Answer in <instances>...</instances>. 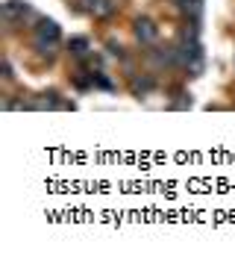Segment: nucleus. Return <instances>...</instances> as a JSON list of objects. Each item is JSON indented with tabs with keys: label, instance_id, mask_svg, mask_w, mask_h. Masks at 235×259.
Segmentation results:
<instances>
[{
	"label": "nucleus",
	"instance_id": "f257e3e1",
	"mask_svg": "<svg viewBox=\"0 0 235 259\" xmlns=\"http://www.w3.org/2000/svg\"><path fill=\"white\" fill-rule=\"evenodd\" d=\"M156 35H159V30H156V24H153L150 18L135 21V38H138L141 45H153V41H156Z\"/></svg>",
	"mask_w": 235,
	"mask_h": 259
},
{
	"label": "nucleus",
	"instance_id": "f03ea898",
	"mask_svg": "<svg viewBox=\"0 0 235 259\" xmlns=\"http://www.w3.org/2000/svg\"><path fill=\"white\" fill-rule=\"evenodd\" d=\"M27 15H32V9L27 3H21V0L3 3V18H6V21H18V18H27Z\"/></svg>",
	"mask_w": 235,
	"mask_h": 259
},
{
	"label": "nucleus",
	"instance_id": "7ed1b4c3",
	"mask_svg": "<svg viewBox=\"0 0 235 259\" xmlns=\"http://www.w3.org/2000/svg\"><path fill=\"white\" fill-rule=\"evenodd\" d=\"M35 38H41V41H53V45H59V27H56L53 21H38V27H35Z\"/></svg>",
	"mask_w": 235,
	"mask_h": 259
},
{
	"label": "nucleus",
	"instance_id": "20e7f679",
	"mask_svg": "<svg viewBox=\"0 0 235 259\" xmlns=\"http://www.w3.org/2000/svg\"><path fill=\"white\" fill-rule=\"evenodd\" d=\"M71 53H74L77 59H82V56L88 53V41H85V38H71Z\"/></svg>",
	"mask_w": 235,
	"mask_h": 259
},
{
	"label": "nucleus",
	"instance_id": "39448f33",
	"mask_svg": "<svg viewBox=\"0 0 235 259\" xmlns=\"http://www.w3.org/2000/svg\"><path fill=\"white\" fill-rule=\"evenodd\" d=\"M88 12H91V15H109L112 3H109V0H94V6L88 9Z\"/></svg>",
	"mask_w": 235,
	"mask_h": 259
},
{
	"label": "nucleus",
	"instance_id": "423d86ee",
	"mask_svg": "<svg viewBox=\"0 0 235 259\" xmlns=\"http://www.w3.org/2000/svg\"><path fill=\"white\" fill-rule=\"evenodd\" d=\"M79 3H85V6H88V9H91V6H94V0H79Z\"/></svg>",
	"mask_w": 235,
	"mask_h": 259
}]
</instances>
